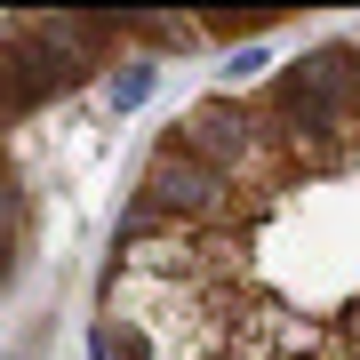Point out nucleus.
<instances>
[{
    "mask_svg": "<svg viewBox=\"0 0 360 360\" xmlns=\"http://www.w3.org/2000/svg\"><path fill=\"white\" fill-rule=\"evenodd\" d=\"M153 96V65H129V72H112V104H144Z\"/></svg>",
    "mask_w": 360,
    "mask_h": 360,
    "instance_id": "obj_2",
    "label": "nucleus"
},
{
    "mask_svg": "<svg viewBox=\"0 0 360 360\" xmlns=\"http://www.w3.org/2000/svg\"><path fill=\"white\" fill-rule=\"evenodd\" d=\"M176 136L193 144L208 168H224V176H248V168L264 160V104H240V96H200L193 112L176 120Z\"/></svg>",
    "mask_w": 360,
    "mask_h": 360,
    "instance_id": "obj_1",
    "label": "nucleus"
}]
</instances>
